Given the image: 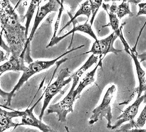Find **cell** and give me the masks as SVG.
<instances>
[{
  "label": "cell",
  "mask_w": 146,
  "mask_h": 132,
  "mask_svg": "<svg viewBox=\"0 0 146 132\" xmlns=\"http://www.w3.org/2000/svg\"><path fill=\"white\" fill-rule=\"evenodd\" d=\"M0 23L1 33H4L12 56H20L27 40L26 28L20 23L18 16L9 0L1 1Z\"/></svg>",
  "instance_id": "6da1fadb"
},
{
  "label": "cell",
  "mask_w": 146,
  "mask_h": 132,
  "mask_svg": "<svg viewBox=\"0 0 146 132\" xmlns=\"http://www.w3.org/2000/svg\"><path fill=\"white\" fill-rule=\"evenodd\" d=\"M84 45H81L76 47V48L70 49L68 51L64 53L61 55L60 56L56 58L54 60L48 61H36L35 62H32L29 64L27 69L23 72V74L20 78L17 85L14 87L12 91L9 93H6L4 92L2 90H0L1 94V106L6 108L7 106H10L11 105V100L15 93L24 84L25 82L28 81V79L31 77L33 75L35 74L38 73L40 72L47 69L52 66L55 64L58 60L60 59L62 57L74 51L75 50L80 49L84 47Z\"/></svg>",
  "instance_id": "7a4b0ae2"
},
{
  "label": "cell",
  "mask_w": 146,
  "mask_h": 132,
  "mask_svg": "<svg viewBox=\"0 0 146 132\" xmlns=\"http://www.w3.org/2000/svg\"><path fill=\"white\" fill-rule=\"evenodd\" d=\"M115 91L116 87L114 85H112L107 90L101 104L92 111V114L88 121V124L90 125L94 124L100 120H102L103 118H105L108 121L107 128L111 129L112 125L111 103Z\"/></svg>",
  "instance_id": "3957f363"
},
{
  "label": "cell",
  "mask_w": 146,
  "mask_h": 132,
  "mask_svg": "<svg viewBox=\"0 0 146 132\" xmlns=\"http://www.w3.org/2000/svg\"><path fill=\"white\" fill-rule=\"evenodd\" d=\"M72 80L71 72L68 68L62 69L60 70L56 81L51 85H48L45 90L43 104L39 116L40 120H42L44 115V111L47 107L51 99L60 91L64 86L70 83Z\"/></svg>",
  "instance_id": "277c9868"
},
{
  "label": "cell",
  "mask_w": 146,
  "mask_h": 132,
  "mask_svg": "<svg viewBox=\"0 0 146 132\" xmlns=\"http://www.w3.org/2000/svg\"><path fill=\"white\" fill-rule=\"evenodd\" d=\"M77 86L72 84L68 94L60 102L51 104L48 107V114L56 113L58 116V121L64 123L66 121V116L69 113H73V105L77 99V94L75 92Z\"/></svg>",
  "instance_id": "5b68a950"
},
{
  "label": "cell",
  "mask_w": 146,
  "mask_h": 132,
  "mask_svg": "<svg viewBox=\"0 0 146 132\" xmlns=\"http://www.w3.org/2000/svg\"><path fill=\"white\" fill-rule=\"evenodd\" d=\"M61 5V1L60 2L59 0H48V2L45 5L42 6H39L36 15L32 30L31 31L30 36L27 40L25 48L22 53L20 55V56L25 57V53L27 50H29L30 48V42L32 40L36 29L40 22L49 13L58 11L60 8Z\"/></svg>",
  "instance_id": "8992f818"
},
{
  "label": "cell",
  "mask_w": 146,
  "mask_h": 132,
  "mask_svg": "<svg viewBox=\"0 0 146 132\" xmlns=\"http://www.w3.org/2000/svg\"><path fill=\"white\" fill-rule=\"evenodd\" d=\"M117 37H118L117 35L113 32L105 38L95 40L90 50L82 53V55L90 53L96 56L104 55V56L108 53L117 55L122 51V50L116 49L113 47V44Z\"/></svg>",
  "instance_id": "52a82bcc"
},
{
  "label": "cell",
  "mask_w": 146,
  "mask_h": 132,
  "mask_svg": "<svg viewBox=\"0 0 146 132\" xmlns=\"http://www.w3.org/2000/svg\"><path fill=\"white\" fill-rule=\"evenodd\" d=\"M45 91L43 94L38 100L36 101L35 104L30 108H27L23 112L22 117V121L21 123L17 124V127L20 125H28L34 126L38 128L40 130L43 132H54L50 127L47 125L43 123L40 120H38L36 118L33 114V111L36 106L37 105L40 101L42 99L45 95Z\"/></svg>",
  "instance_id": "ba28073f"
},
{
  "label": "cell",
  "mask_w": 146,
  "mask_h": 132,
  "mask_svg": "<svg viewBox=\"0 0 146 132\" xmlns=\"http://www.w3.org/2000/svg\"><path fill=\"white\" fill-rule=\"evenodd\" d=\"M146 100V93L143 95L141 96L139 98H137L134 102L126 108L122 114L117 118V121L114 125H112L111 129H115L122 124L127 121H132L137 114L139 108L142 103Z\"/></svg>",
  "instance_id": "9c48e42d"
},
{
  "label": "cell",
  "mask_w": 146,
  "mask_h": 132,
  "mask_svg": "<svg viewBox=\"0 0 146 132\" xmlns=\"http://www.w3.org/2000/svg\"><path fill=\"white\" fill-rule=\"evenodd\" d=\"M117 5L115 2H113L111 6H110L109 8L110 12L109 13L107 9H105L108 13L109 18V23L107 26H110L111 27L112 29L113 30V32L117 35L118 37H120L122 43L125 47V50L128 54H130V48L129 45L123 38V36L121 34V31L119 28V21L118 18L117 16L115 13Z\"/></svg>",
  "instance_id": "30bf717a"
},
{
  "label": "cell",
  "mask_w": 146,
  "mask_h": 132,
  "mask_svg": "<svg viewBox=\"0 0 146 132\" xmlns=\"http://www.w3.org/2000/svg\"><path fill=\"white\" fill-rule=\"evenodd\" d=\"M76 31H80L83 33H86L89 35L95 40H98L97 37L92 28V25H91L90 23H88V21L87 20L84 24H78L77 26H75V25H74L73 29L65 34L63 35L60 37L56 36L54 38L51 39L49 44L47 45V48L53 46L55 44H57L59 42H60L62 40L64 39L70 34H74Z\"/></svg>",
  "instance_id": "8fae6325"
},
{
  "label": "cell",
  "mask_w": 146,
  "mask_h": 132,
  "mask_svg": "<svg viewBox=\"0 0 146 132\" xmlns=\"http://www.w3.org/2000/svg\"><path fill=\"white\" fill-rule=\"evenodd\" d=\"M24 111H13L11 112L0 109V130L1 132H4L11 127L14 129L17 127L18 123H13L12 119L14 118L22 117Z\"/></svg>",
  "instance_id": "7c38bea8"
},
{
  "label": "cell",
  "mask_w": 146,
  "mask_h": 132,
  "mask_svg": "<svg viewBox=\"0 0 146 132\" xmlns=\"http://www.w3.org/2000/svg\"><path fill=\"white\" fill-rule=\"evenodd\" d=\"M25 59L21 56H12L10 59L6 63L0 66V74L7 71L13 70L15 72H24L27 69L24 64Z\"/></svg>",
  "instance_id": "4fadbf2b"
},
{
  "label": "cell",
  "mask_w": 146,
  "mask_h": 132,
  "mask_svg": "<svg viewBox=\"0 0 146 132\" xmlns=\"http://www.w3.org/2000/svg\"><path fill=\"white\" fill-rule=\"evenodd\" d=\"M104 56L102 55L100 56V60H99L96 66L90 72L88 73L85 75L83 78L81 80L79 85L77 87V89H75V92L77 94V99L80 98V94L87 86L91 84L92 82H94L95 80V75L97 71V69L99 67H102V60L104 58Z\"/></svg>",
  "instance_id": "5bb4252c"
},
{
  "label": "cell",
  "mask_w": 146,
  "mask_h": 132,
  "mask_svg": "<svg viewBox=\"0 0 146 132\" xmlns=\"http://www.w3.org/2000/svg\"><path fill=\"white\" fill-rule=\"evenodd\" d=\"M130 55L133 58L135 65L136 72H137L139 83L138 88V96L137 97V98H139L141 96L143 92L144 91V88L146 84V73L140 65V63L139 61L138 58L137 56V54H135L133 50V49L132 50L131 48L130 49Z\"/></svg>",
  "instance_id": "9a60e30c"
},
{
  "label": "cell",
  "mask_w": 146,
  "mask_h": 132,
  "mask_svg": "<svg viewBox=\"0 0 146 132\" xmlns=\"http://www.w3.org/2000/svg\"><path fill=\"white\" fill-rule=\"evenodd\" d=\"M98 58H99L98 56L92 54L88 58L83 65L74 74L71 76L72 77V80H73L72 84H75L77 86L83 75L88 69L90 68L94 64L97 62Z\"/></svg>",
  "instance_id": "2e32d148"
},
{
  "label": "cell",
  "mask_w": 146,
  "mask_h": 132,
  "mask_svg": "<svg viewBox=\"0 0 146 132\" xmlns=\"http://www.w3.org/2000/svg\"><path fill=\"white\" fill-rule=\"evenodd\" d=\"M91 15H92V13L90 4L89 1L87 0L86 1L82 4L80 9L77 11V13L74 15V16L72 17L69 21L66 24L65 26L60 31L59 34H60L64 29H65V28L68 26L71 23L74 21L78 17L81 16V15H85L87 17V20L88 21V19H90V17Z\"/></svg>",
  "instance_id": "e0dca14e"
},
{
  "label": "cell",
  "mask_w": 146,
  "mask_h": 132,
  "mask_svg": "<svg viewBox=\"0 0 146 132\" xmlns=\"http://www.w3.org/2000/svg\"><path fill=\"white\" fill-rule=\"evenodd\" d=\"M40 2H41V0H31L27 12L24 16V18L26 19V23L25 25V28H26V36L27 39H28L27 36H28L30 24L33 19L35 11L39 6Z\"/></svg>",
  "instance_id": "ac0fdd59"
},
{
  "label": "cell",
  "mask_w": 146,
  "mask_h": 132,
  "mask_svg": "<svg viewBox=\"0 0 146 132\" xmlns=\"http://www.w3.org/2000/svg\"><path fill=\"white\" fill-rule=\"evenodd\" d=\"M115 13L117 17L120 19L127 15H129L130 17L134 16V14L130 10L129 3L126 2H122L120 5H117Z\"/></svg>",
  "instance_id": "d6986e66"
},
{
  "label": "cell",
  "mask_w": 146,
  "mask_h": 132,
  "mask_svg": "<svg viewBox=\"0 0 146 132\" xmlns=\"http://www.w3.org/2000/svg\"><path fill=\"white\" fill-rule=\"evenodd\" d=\"M146 122V105L142 111L141 113L137 120H134L130 122L129 125L130 127H135V128L141 129L143 127Z\"/></svg>",
  "instance_id": "ffe728a7"
},
{
  "label": "cell",
  "mask_w": 146,
  "mask_h": 132,
  "mask_svg": "<svg viewBox=\"0 0 146 132\" xmlns=\"http://www.w3.org/2000/svg\"><path fill=\"white\" fill-rule=\"evenodd\" d=\"M88 1H90V4L92 13V16L90 20V23L92 26L97 12L102 5L103 0H88Z\"/></svg>",
  "instance_id": "44dd1931"
},
{
  "label": "cell",
  "mask_w": 146,
  "mask_h": 132,
  "mask_svg": "<svg viewBox=\"0 0 146 132\" xmlns=\"http://www.w3.org/2000/svg\"><path fill=\"white\" fill-rule=\"evenodd\" d=\"M63 0L61 1V5L60 8L59 9V14L58 15V18L57 19L56 21V24L55 25V29H54V33H53V36L52 37L51 39L55 38L57 32L58 30V27H59V22H60V19L62 13V10L64 9V6H63Z\"/></svg>",
  "instance_id": "7402d4cb"
},
{
  "label": "cell",
  "mask_w": 146,
  "mask_h": 132,
  "mask_svg": "<svg viewBox=\"0 0 146 132\" xmlns=\"http://www.w3.org/2000/svg\"><path fill=\"white\" fill-rule=\"evenodd\" d=\"M138 12L137 13V16H141L143 15H146V2L138 4Z\"/></svg>",
  "instance_id": "603a6c76"
},
{
  "label": "cell",
  "mask_w": 146,
  "mask_h": 132,
  "mask_svg": "<svg viewBox=\"0 0 146 132\" xmlns=\"http://www.w3.org/2000/svg\"><path fill=\"white\" fill-rule=\"evenodd\" d=\"M137 56L140 60V62L146 61V51L141 54H137Z\"/></svg>",
  "instance_id": "cb8c5ba5"
},
{
  "label": "cell",
  "mask_w": 146,
  "mask_h": 132,
  "mask_svg": "<svg viewBox=\"0 0 146 132\" xmlns=\"http://www.w3.org/2000/svg\"><path fill=\"white\" fill-rule=\"evenodd\" d=\"M104 1L105 2H116V1H121L122 2H127V0H104Z\"/></svg>",
  "instance_id": "d4e9b609"
},
{
  "label": "cell",
  "mask_w": 146,
  "mask_h": 132,
  "mask_svg": "<svg viewBox=\"0 0 146 132\" xmlns=\"http://www.w3.org/2000/svg\"><path fill=\"white\" fill-rule=\"evenodd\" d=\"M146 91V86H145V88H144V91Z\"/></svg>",
  "instance_id": "484cf974"
},
{
  "label": "cell",
  "mask_w": 146,
  "mask_h": 132,
  "mask_svg": "<svg viewBox=\"0 0 146 132\" xmlns=\"http://www.w3.org/2000/svg\"><path fill=\"white\" fill-rule=\"evenodd\" d=\"M144 132H146V129H144Z\"/></svg>",
  "instance_id": "4316f807"
}]
</instances>
